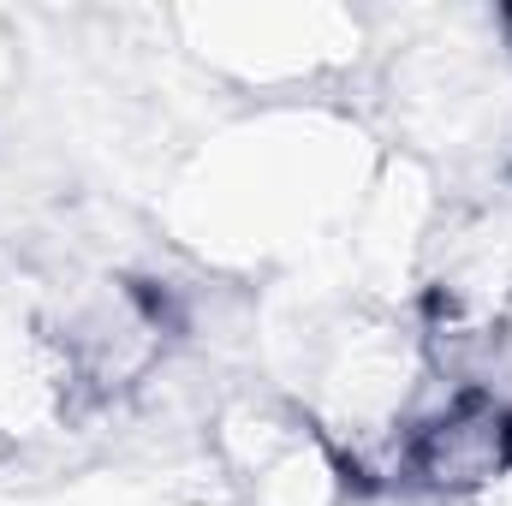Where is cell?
Listing matches in <instances>:
<instances>
[{"label":"cell","instance_id":"obj_1","mask_svg":"<svg viewBox=\"0 0 512 506\" xmlns=\"http://www.w3.org/2000/svg\"><path fill=\"white\" fill-rule=\"evenodd\" d=\"M191 340V304L161 274H102L96 286H78L66 310L48 322L54 387L72 417H102L143 399L179 346Z\"/></svg>","mask_w":512,"mask_h":506},{"label":"cell","instance_id":"obj_2","mask_svg":"<svg viewBox=\"0 0 512 506\" xmlns=\"http://www.w3.org/2000/svg\"><path fill=\"white\" fill-rule=\"evenodd\" d=\"M387 489L417 501H477L512 477V393L501 381L459 376L423 411L393 423Z\"/></svg>","mask_w":512,"mask_h":506}]
</instances>
